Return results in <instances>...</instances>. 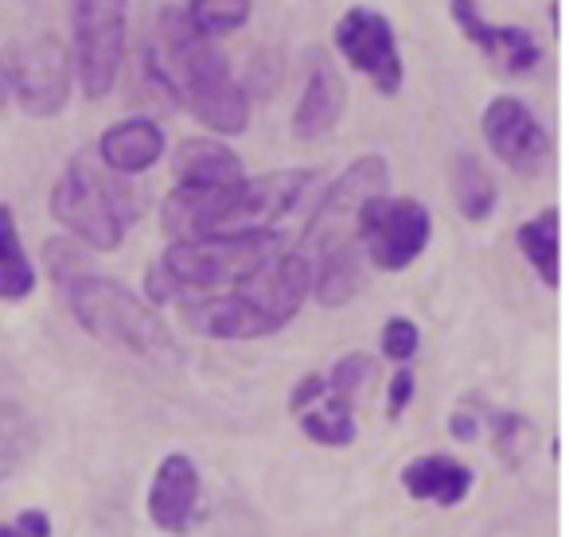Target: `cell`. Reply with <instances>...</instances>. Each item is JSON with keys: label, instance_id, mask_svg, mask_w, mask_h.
Wrapping results in <instances>:
<instances>
[{"label": "cell", "instance_id": "cell-7", "mask_svg": "<svg viewBox=\"0 0 569 537\" xmlns=\"http://www.w3.org/2000/svg\"><path fill=\"white\" fill-rule=\"evenodd\" d=\"M126 4L129 0H71L74 71L90 102L106 98L126 59Z\"/></svg>", "mask_w": 569, "mask_h": 537}, {"label": "cell", "instance_id": "cell-10", "mask_svg": "<svg viewBox=\"0 0 569 537\" xmlns=\"http://www.w3.org/2000/svg\"><path fill=\"white\" fill-rule=\"evenodd\" d=\"M336 48L356 71L375 82L379 94L402 90V55H398V36L390 20L375 9H348L336 24Z\"/></svg>", "mask_w": 569, "mask_h": 537}, {"label": "cell", "instance_id": "cell-13", "mask_svg": "<svg viewBox=\"0 0 569 537\" xmlns=\"http://www.w3.org/2000/svg\"><path fill=\"white\" fill-rule=\"evenodd\" d=\"M343 102H348V87H343V74L336 71L332 59L317 55L309 67V82H305V94L297 102L293 113V133L301 141H320L328 136L343 118Z\"/></svg>", "mask_w": 569, "mask_h": 537}, {"label": "cell", "instance_id": "cell-9", "mask_svg": "<svg viewBox=\"0 0 569 537\" xmlns=\"http://www.w3.org/2000/svg\"><path fill=\"white\" fill-rule=\"evenodd\" d=\"M12 94L32 118H51L71 98V51L56 36H40L9 59Z\"/></svg>", "mask_w": 569, "mask_h": 537}, {"label": "cell", "instance_id": "cell-17", "mask_svg": "<svg viewBox=\"0 0 569 537\" xmlns=\"http://www.w3.org/2000/svg\"><path fill=\"white\" fill-rule=\"evenodd\" d=\"M402 487L413 498H437L441 506H452L472 490V472L449 456H421L406 464Z\"/></svg>", "mask_w": 569, "mask_h": 537}, {"label": "cell", "instance_id": "cell-27", "mask_svg": "<svg viewBox=\"0 0 569 537\" xmlns=\"http://www.w3.org/2000/svg\"><path fill=\"white\" fill-rule=\"evenodd\" d=\"M48 265H51V273H56V281H67V277H74V273H82V253L74 250L71 242H48Z\"/></svg>", "mask_w": 569, "mask_h": 537}, {"label": "cell", "instance_id": "cell-31", "mask_svg": "<svg viewBox=\"0 0 569 537\" xmlns=\"http://www.w3.org/2000/svg\"><path fill=\"white\" fill-rule=\"evenodd\" d=\"M476 417L472 413H457V417H452V436H457V440H476Z\"/></svg>", "mask_w": 569, "mask_h": 537}, {"label": "cell", "instance_id": "cell-20", "mask_svg": "<svg viewBox=\"0 0 569 537\" xmlns=\"http://www.w3.org/2000/svg\"><path fill=\"white\" fill-rule=\"evenodd\" d=\"M36 288V268L24 253L17 230V214L9 203H0V301H24Z\"/></svg>", "mask_w": 569, "mask_h": 537}, {"label": "cell", "instance_id": "cell-33", "mask_svg": "<svg viewBox=\"0 0 569 537\" xmlns=\"http://www.w3.org/2000/svg\"><path fill=\"white\" fill-rule=\"evenodd\" d=\"M0 537H17V529H9V526H0Z\"/></svg>", "mask_w": 569, "mask_h": 537}, {"label": "cell", "instance_id": "cell-23", "mask_svg": "<svg viewBox=\"0 0 569 537\" xmlns=\"http://www.w3.org/2000/svg\"><path fill=\"white\" fill-rule=\"evenodd\" d=\"M253 0H188V24L196 28L199 36L214 40V36H227V32H238L250 17Z\"/></svg>", "mask_w": 569, "mask_h": 537}, {"label": "cell", "instance_id": "cell-25", "mask_svg": "<svg viewBox=\"0 0 569 537\" xmlns=\"http://www.w3.org/2000/svg\"><path fill=\"white\" fill-rule=\"evenodd\" d=\"M375 363L367 355H348L336 363L332 378H328V394L340 397V402H356V394L363 389V382L371 378Z\"/></svg>", "mask_w": 569, "mask_h": 537}, {"label": "cell", "instance_id": "cell-29", "mask_svg": "<svg viewBox=\"0 0 569 537\" xmlns=\"http://www.w3.org/2000/svg\"><path fill=\"white\" fill-rule=\"evenodd\" d=\"M413 397V374L410 371H398L395 382H390V417L406 409V402Z\"/></svg>", "mask_w": 569, "mask_h": 537}, {"label": "cell", "instance_id": "cell-19", "mask_svg": "<svg viewBox=\"0 0 569 537\" xmlns=\"http://www.w3.org/2000/svg\"><path fill=\"white\" fill-rule=\"evenodd\" d=\"M519 245L527 253V261L538 268V277L550 288L561 285V222L558 206H546L542 214H535L530 222L519 226Z\"/></svg>", "mask_w": 569, "mask_h": 537}, {"label": "cell", "instance_id": "cell-14", "mask_svg": "<svg viewBox=\"0 0 569 537\" xmlns=\"http://www.w3.org/2000/svg\"><path fill=\"white\" fill-rule=\"evenodd\" d=\"M199 498V472L188 456H164V464L157 467L149 495V514L164 534H188L191 510Z\"/></svg>", "mask_w": 569, "mask_h": 537}, {"label": "cell", "instance_id": "cell-12", "mask_svg": "<svg viewBox=\"0 0 569 537\" xmlns=\"http://www.w3.org/2000/svg\"><path fill=\"white\" fill-rule=\"evenodd\" d=\"M449 12L460 24V32H465L468 40H472L476 48H480L483 55L499 67V71L527 74V71H535L538 59H542V48H538V40L527 32V28L488 24V20L480 17V4H476V0H452Z\"/></svg>", "mask_w": 569, "mask_h": 537}, {"label": "cell", "instance_id": "cell-28", "mask_svg": "<svg viewBox=\"0 0 569 537\" xmlns=\"http://www.w3.org/2000/svg\"><path fill=\"white\" fill-rule=\"evenodd\" d=\"M325 394H328V378H320V374H309V378L297 386V394L289 397V409H297V413H305L312 402H325Z\"/></svg>", "mask_w": 569, "mask_h": 537}, {"label": "cell", "instance_id": "cell-26", "mask_svg": "<svg viewBox=\"0 0 569 537\" xmlns=\"http://www.w3.org/2000/svg\"><path fill=\"white\" fill-rule=\"evenodd\" d=\"M418 327L410 324V320L395 316L387 324V332H382V351H387L390 358H398V363H406V358H413V351H418Z\"/></svg>", "mask_w": 569, "mask_h": 537}, {"label": "cell", "instance_id": "cell-32", "mask_svg": "<svg viewBox=\"0 0 569 537\" xmlns=\"http://www.w3.org/2000/svg\"><path fill=\"white\" fill-rule=\"evenodd\" d=\"M9 94H12V82H9V67L0 63V105L9 102Z\"/></svg>", "mask_w": 569, "mask_h": 537}, {"label": "cell", "instance_id": "cell-11", "mask_svg": "<svg viewBox=\"0 0 569 537\" xmlns=\"http://www.w3.org/2000/svg\"><path fill=\"white\" fill-rule=\"evenodd\" d=\"M483 136H488L491 152L519 175H538L550 156L546 129L519 98H491V105L483 110Z\"/></svg>", "mask_w": 569, "mask_h": 537}, {"label": "cell", "instance_id": "cell-21", "mask_svg": "<svg viewBox=\"0 0 569 537\" xmlns=\"http://www.w3.org/2000/svg\"><path fill=\"white\" fill-rule=\"evenodd\" d=\"M452 199L468 222H483L496 211V180L472 152H460L452 164Z\"/></svg>", "mask_w": 569, "mask_h": 537}, {"label": "cell", "instance_id": "cell-8", "mask_svg": "<svg viewBox=\"0 0 569 537\" xmlns=\"http://www.w3.org/2000/svg\"><path fill=\"white\" fill-rule=\"evenodd\" d=\"M429 242V211L418 199H375L359 222V245L387 273L406 268Z\"/></svg>", "mask_w": 569, "mask_h": 537}, {"label": "cell", "instance_id": "cell-2", "mask_svg": "<svg viewBox=\"0 0 569 537\" xmlns=\"http://www.w3.org/2000/svg\"><path fill=\"white\" fill-rule=\"evenodd\" d=\"M284 234L261 230V234H207L180 237L157 261H152L144 293L152 304H191L230 296L246 277H253L269 257H277Z\"/></svg>", "mask_w": 569, "mask_h": 537}, {"label": "cell", "instance_id": "cell-30", "mask_svg": "<svg viewBox=\"0 0 569 537\" xmlns=\"http://www.w3.org/2000/svg\"><path fill=\"white\" fill-rule=\"evenodd\" d=\"M12 529H17V537H51V518L40 510H24Z\"/></svg>", "mask_w": 569, "mask_h": 537}, {"label": "cell", "instance_id": "cell-16", "mask_svg": "<svg viewBox=\"0 0 569 537\" xmlns=\"http://www.w3.org/2000/svg\"><path fill=\"white\" fill-rule=\"evenodd\" d=\"M172 164H176L180 183H196V188H230V183L246 180L238 152L222 141H211V136L180 141Z\"/></svg>", "mask_w": 569, "mask_h": 537}, {"label": "cell", "instance_id": "cell-24", "mask_svg": "<svg viewBox=\"0 0 569 537\" xmlns=\"http://www.w3.org/2000/svg\"><path fill=\"white\" fill-rule=\"evenodd\" d=\"M36 448V428L17 405L0 402V479L12 475Z\"/></svg>", "mask_w": 569, "mask_h": 537}, {"label": "cell", "instance_id": "cell-3", "mask_svg": "<svg viewBox=\"0 0 569 537\" xmlns=\"http://www.w3.org/2000/svg\"><path fill=\"white\" fill-rule=\"evenodd\" d=\"M309 281V261L289 245L277 257H269L253 277H246L230 296L176 304V308L183 324L207 340H261V335L281 332L301 312Z\"/></svg>", "mask_w": 569, "mask_h": 537}, {"label": "cell", "instance_id": "cell-6", "mask_svg": "<svg viewBox=\"0 0 569 537\" xmlns=\"http://www.w3.org/2000/svg\"><path fill=\"white\" fill-rule=\"evenodd\" d=\"M390 191V172L382 156H359L332 188L325 191L317 214L305 226V237L297 250L305 253L309 265H317L320 257L336 250H348V245H359V222H363V211L375 203V199H387Z\"/></svg>", "mask_w": 569, "mask_h": 537}, {"label": "cell", "instance_id": "cell-4", "mask_svg": "<svg viewBox=\"0 0 569 537\" xmlns=\"http://www.w3.org/2000/svg\"><path fill=\"white\" fill-rule=\"evenodd\" d=\"M141 199L129 175L110 172L98 152H79L51 191V214L94 250H118L141 219Z\"/></svg>", "mask_w": 569, "mask_h": 537}, {"label": "cell", "instance_id": "cell-18", "mask_svg": "<svg viewBox=\"0 0 569 537\" xmlns=\"http://www.w3.org/2000/svg\"><path fill=\"white\" fill-rule=\"evenodd\" d=\"M309 273H312L309 293H317V301L328 304V308H340L363 285V245H348V250L328 253L317 265H309Z\"/></svg>", "mask_w": 569, "mask_h": 537}, {"label": "cell", "instance_id": "cell-1", "mask_svg": "<svg viewBox=\"0 0 569 537\" xmlns=\"http://www.w3.org/2000/svg\"><path fill=\"white\" fill-rule=\"evenodd\" d=\"M160 43L149 48L160 74L172 87L176 102H183L211 133L234 136L250 125V98L242 82L230 74V63L214 40L199 36L188 24L183 9H164L157 20Z\"/></svg>", "mask_w": 569, "mask_h": 537}, {"label": "cell", "instance_id": "cell-5", "mask_svg": "<svg viewBox=\"0 0 569 537\" xmlns=\"http://www.w3.org/2000/svg\"><path fill=\"white\" fill-rule=\"evenodd\" d=\"M59 288H63L74 320L94 340L129 351V355L152 358V363H176L180 358L164 320L144 301H137L126 285L110 277H94V273H74V277L59 281Z\"/></svg>", "mask_w": 569, "mask_h": 537}, {"label": "cell", "instance_id": "cell-22", "mask_svg": "<svg viewBox=\"0 0 569 537\" xmlns=\"http://www.w3.org/2000/svg\"><path fill=\"white\" fill-rule=\"evenodd\" d=\"M325 397H328L325 405L301 413V428H305V436H312L317 444L343 448V444L356 440V413H351V402H340V397H332V394H325Z\"/></svg>", "mask_w": 569, "mask_h": 537}, {"label": "cell", "instance_id": "cell-15", "mask_svg": "<svg viewBox=\"0 0 569 537\" xmlns=\"http://www.w3.org/2000/svg\"><path fill=\"white\" fill-rule=\"evenodd\" d=\"M94 152L110 172L137 175V172H149V168L164 156V133H160L157 121L129 118V121H121V125L106 129Z\"/></svg>", "mask_w": 569, "mask_h": 537}]
</instances>
